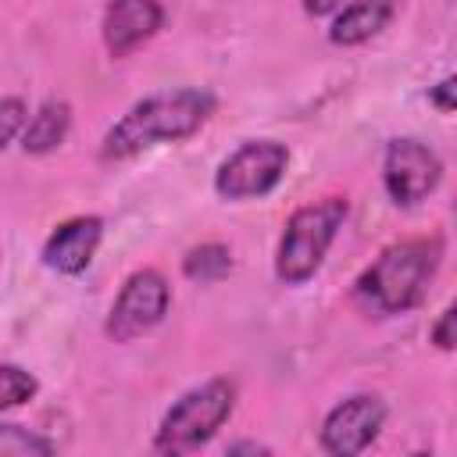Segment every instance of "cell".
I'll list each match as a JSON object with an SVG mask.
<instances>
[{
	"instance_id": "4",
	"label": "cell",
	"mask_w": 457,
	"mask_h": 457,
	"mask_svg": "<svg viewBox=\"0 0 457 457\" xmlns=\"http://www.w3.org/2000/svg\"><path fill=\"white\" fill-rule=\"evenodd\" d=\"M232 403H236V389L225 378H211V382L189 389L164 414V421L157 428V439H154V450L186 453V450L207 443L221 428V421L232 414Z\"/></svg>"
},
{
	"instance_id": "10",
	"label": "cell",
	"mask_w": 457,
	"mask_h": 457,
	"mask_svg": "<svg viewBox=\"0 0 457 457\" xmlns=\"http://www.w3.org/2000/svg\"><path fill=\"white\" fill-rule=\"evenodd\" d=\"M100 236H104L100 218H71V221L57 225V232L43 246L46 268L64 271V275H79L93 261V253L100 246Z\"/></svg>"
},
{
	"instance_id": "13",
	"label": "cell",
	"mask_w": 457,
	"mask_h": 457,
	"mask_svg": "<svg viewBox=\"0 0 457 457\" xmlns=\"http://www.w3.org/2000/svg\"><path fill=\"white\" fill-rule=\"evenodd\" d=\"M182 271H186L193 282H218L221 275L232 271V253H228V246H221V243H204V246H196V250L186 253Z\"/></svg>"
},
{
	"instance_id": "2",
	"label": "cell",
	"mask_w": 457,
	"mask_h": 457,
	"mask_svg": "<svg viewBox=\"0 0 457 457\" xmlns=\"http://www.w3.org/2000/svg\"><path fill=\"white\" fill-rule=\"evenodd\" d=\"M443 257L439 239H407L378 253V261L357 278L353 296L368 314H400L425 296L428 278Z\"/></svg>"
},
{
	"instance_id": "15",
	"label": "cell",
	"mask_w": 457,
	"mask_h": 457,
	"mask_svg": "<svg viewBox=\"0 0 457 457\" xmlns=\"http://www.w3.org/2000/svg\"><path fill=\"white\" fill-rule=\"evenodd\" d=\"M36 396V378L18 364H0V411Z\"/></svg>"
},
{
	"instance_id": "17",
	"label": "cell",
	"mask_w": 457,
	"mask_h": 457,
	"mask_svg": "<svg viewBox=\"0 0 457 457\" xmlns=\"http://www.w3.org/2000/svg\"><path fill=\"white\" fill-rule=\"evenodd\" d=\"M432 339H436L443 350H450V346H453V307H446V311H443L439 325L432 328Z\"/></svg>"
},
{
	"instance_id": "19",
	"label": "cell",
	"mask_w": 457,
	"mask_h": 457,
	"mask_svg": "<svg viewBox=\"0 0 457 457\" xmlns=\"http://www.w3.org/2000/svg\"><path fill=\"white\" fill-rule=\"evenodd\" d=\"M343 0H303V7H307V14H328V11H336Z\"/></svg>"
},
{
	"instance_id": "12",
	"label": "cell",
	"mask_w": 457,
	"mask_h": 457,
	"mask_svg": "<svg viewBox=\"0 0 457 457\" xmlns=\"http://www.w3.org/2000/svg\"><path fill=\"white\" fill-rule=\"evenodd\" d=\"M68 125H71V107L64 100H50L32 114V121L25 125V139L21 143L32 154H46L68 136Z\"/></svg>"
},
{
	"instance_id": "18",
	"label": "cell",
	"mask_w": 457,
	"mask_h": 457,
	"mask_svg": "<svg viewBox=\"0 0 457 457\" xmlns=\"http://www.w3.org/2000/svg\"><path fill=\"white\" fill-rule=\"evenodd\" d=\"M432 104H436L439 111H453V79H443V82L436 86V93H432Z\"/></svg>"
},
{
	"instance_id": "16",
	"label": "cell",
	"mask_w": 457,
	"mask_h": 457,
	"mask_svg": "<svg viewBox=\"0 0 457 457\" xmlns=\"http://www.w3.org/2000/svg\"><path fill=\"white\" fill-rule=\"evenodd\" d=\"M21 121H25V104L18 96H4L0 100V150L18 136Z\"/></svg>"
},
{
	"instance_id": "5",
	"label": "cell",
	"mask_w": 457,
	"mask_h": 457,
	"mask_svg": "<svg viewBox=\"0 0 457 457\" xmlns=\"http://www.w3.org/2000/svg\"><path fill=\"white\" fill-rule=\"evenodd\" d=\"M286 164H289V150L282 143H275V139H250L218 168L214 189L225 200L264 196L268 189L278 186Z\"/></svg>"
},
{
	"instance_id": "11",
	"label": "cell",
	"mask_w": 457,
	"mask_h": 457,
	"mask_svg": "<svg viewBox=\"0 0 457 457\" xmlns=\"http://www.w3.org/2000/svg\"><path fill=\"white\" fill-rule=\"evenodd\" d=\"M389 18H393L389 0H357V4L343 7V14L332 21L328 39L339 43V46H357V43L371 39L375 32H382Z\"/></svg>"
},
{
	"instance_id": "8",
	"label": "cell",
	"mask_w": 457,
	"mask_h": 457,
	"mask_svg": "<svg viewBox=\"0 0 457 457\" xmlns=\"http://www.w3.org/2000/svg\"><path fill=\"white\" fill-rule=\"evenodd\" d=\"M439 157L418 139H393L386 150V189L396 204H418L439 186Z\"/></svg>"
},
{
	"instance_id": "9",
	"label": "cell",
	"mask_w": 457,
	"mask_h": 457,
	"mask_svg": "<svg viewBox=\"0 0 457 457\" xmlns=\"http://www.w3.org/2000/svg\"><path fill=\"white\" fill-rule=\"evenodd\" d=\"M164 21L157 0H114L104 14V43L114 57H125L143 39H150Z\"/></svg>"
},
{
	"instance_id": "1",
	"label": "cell",
	"mask_w": 457,
	"mask_h": 457,
	"mask_svg": "<svg viewBox=\"0 0 457 457\" xmlns=\"http://www.w3.org/2000/svg\"><path fill=\"white\" fill-rule=\"evenodd\" d=\"M214 111V96L207 89H171L139 100L107 136L100 146L104 161H121L139 154L154 143H171L193 136Z\"/></svg>"
},
{
	"instance_id": "14",
	"label": "cell",
	"mask_w": 457,
	"mask_h": 457,
	"mask_svg": "<svg viewBox=\"0 0 457 457\" xmlns=\"http://www.w3.org/2000/svg\"><path fill=\"white\" fill-rule=\"evenodd\" d=\"M54 453V443L21 428V425H0V457H46Z\"/></svg>"
},
{
	"instance_id": "3",
	"label": "cell",
	"mask_w": 457,
	"mask_h": 457,
	"mask_svg": "<svg viewBox=\"0 0 457 457\" xmlns=\"http://www.w3.org/2000/svg\"><path fill=\"white\" fill-rule=\"evenodd\" d=\"M343 218H346V200L343 196H328V200H318V204H307V207L293 211V218L286 221L282 243H278L275 275L286 286L307 282L321 268L325 250L336 239Z\"/></svg>"
},
{
	"instance_id": "6",
	"label": "cell",
	"mask_w": 457,
	"mask_h": 457,
	"mask_svg": "<svg viewBox=\"0 0 457 457\" xmlns=\"http://www.w3.org/2000/svg\"><path fill=\"white\" fill-rule=\"evenodd\" d=\"M168 282L161 271L154 268H143L136 275H129V282L121 286L114 307H111V318H107V336L114 343H129L143 332H150L164 314H168Z\"/></svg>"
},
{
	"instance_id": "20",
	"label": "cell",
	"mask_w": 457,
	"mask_h": 457,
	"mask_svg": "<svg viewBox=\"0 0 457 457\" xmlns=\"http://www.w3.org/2000/svg\"><path fill=\"white\" fill-rule=\"evenodd\" d=\"M228 453H268V450L257 443H236V446H228Z\"/></svg>"
},
{
	"instance_id": "7",
	"label": "cell",
	"mask_w": 457,
	"mask_h": 457,
	"mask_svg": "<svg viewBox=\"0 0 457 457\" xmlns=\"http://www.w3.org/2000/svg\"><path fill=\"white\" fill-rule=\"evenodd\" d=\"M386 421V407L378 396L371 393H357L346 396L343 403H336L321 425V446L336 457H353L361 453L382 428Z\"/></svg>"
}]
</instances>
